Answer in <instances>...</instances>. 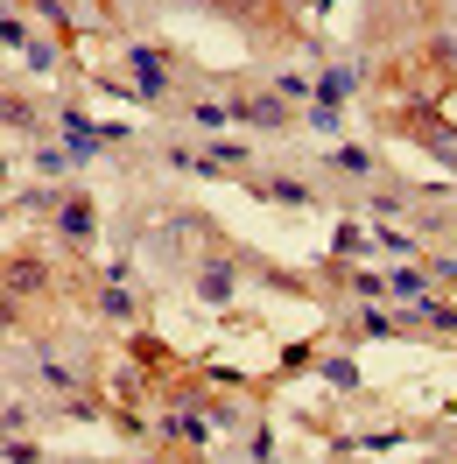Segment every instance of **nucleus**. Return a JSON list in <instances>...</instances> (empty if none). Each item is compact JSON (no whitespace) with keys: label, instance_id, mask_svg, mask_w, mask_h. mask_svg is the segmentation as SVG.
<instances>
[{"label":"nucleus","instance_id":"obj_1","mask_svg":"<svg viewBox=\"0 0 457 464\" xmlns=\"http://www.w3.org/2000/svg\"><path fill=\"white\" fill-rule=\"evenodd\" d=\"M35 282H43V267H35V261H22V267H7V289H22V295H29Z\"/></svg>","mask_w":457,"mask_h":464}]
</instances>
